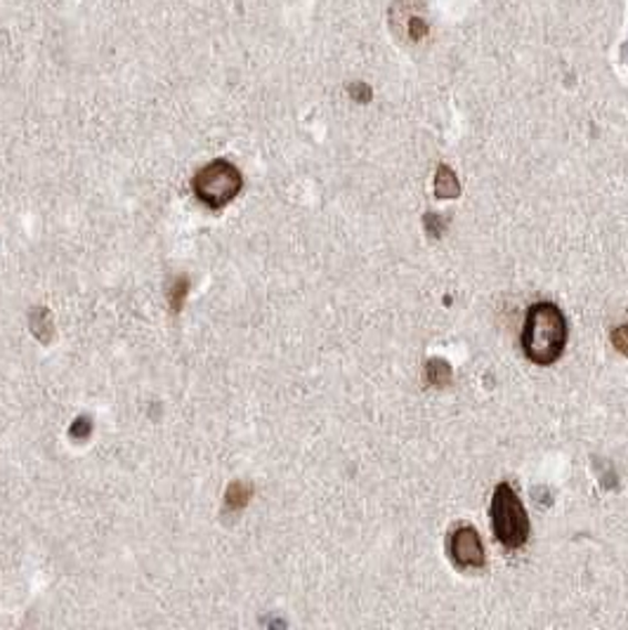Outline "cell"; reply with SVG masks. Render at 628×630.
I'll return each instance as SVG.
<instances>
[{
	"mask_svg": "<svg viewBox=\"0 0 628 630\" xmlns=\"http://www.w3.org/2000/svg\"><path fill=\"white\" fill-rule=\"evenodd\" d=\"M435 189H437V196H442V199H454V196L459 194V179L454 177V173L449 171V168H440L437 171Z\"/></svg>",
	"mask_w": 628,
	"mask_h": 630,
	"instance_id": "cell-6",
	"label": "cell"
},
{
	"mask_svg": "<svg viewBox=\"0 0 628 630\" xmlns=\"http://www.w3.org/2000/svg\"><path fill=\"white\" fill-rule=\"evenodd\" d=\"M492 529L501 546L511 550L523 548L529 541V517L511 484H498L492 498Z\"/></svg>",
	"mask_w": 628,
	"mask_h": 630,
	"instance_id": "cell-2",
	"label": "cell"
},
{
	"mask_svg": "<svg viewBox=\"0 0 628 630\" xmlns=\"http://www.w3.org/2000/svg\"><path fill=\"white\" fill-rule=\"evenodd\" d=\"M449 555L461 569H480L484 567V546L473 527H459L449 538Z\"/></svg>",
	"mask_w": 628,
	"mask_h": 630,
	"instance_id": "cell-5",
	"label": "cell"
},
{
	"mask_svg": "<svg viewBox=\"0 0 628 630\" xmlns=\"http://www.w3.org/2000/svg\"><path fill=\"white\" fill-rule=\"evenodd\" d=\"M612 343L621 354H628V327H617L612 331Z\"/></svg>",
	"mask_w": 628,
	"mask_h": 630,
	"instance_id": "cell-8",
	"label": "cell"
},
{
	"mask_svg": "<svg viewBox=\"0 0 628 630\" xmlns=\"http://www.w3.org/2000/svg\"><path fill=\"white\" fill-rule=\"evenodd\" d=\"M244 187V177L237 166H231L229 161L218 158L202 168L194 177V192L199 196L208 208H225L229 202H235V196Z\"/></svg>",
	"mask_w": 628,
	"mask_h": 630,
	"instance_id": "cell-4",
	"label": "cell"
},
{
	"mask_svg": "<svg viewBox=\"0 0 628 630\" xmlns=\"http://www.w3.org/2000/svg\"><path fill=\"white\" fill-rule=\"evenodd\" d=\"M428 381L433 385H446L452 381V369H449L446 362H440V359H433L428 364Z\"/></svg>",
	"mask_w": 628,
	"mask_h": 630,
	"instance_id": "cell-7",
	"label": "cell"
},
{
	"mask_svg": "<svg viewBox=\"0 0 628 630\" xmlns=\"http://www.w3.org/2000/svg\"><path fill=\"white\" fill-rule=\"evenodd\" d=\"M390 31L406 48H425L433 43V14L425 0H392L390 3Z\"/></svg>",
	"mask_w": 628,
	"mask_h": 630,
	"instance_id": "cell-3",
	"label": "cell"
},
{
	"mask_svg": "<svg viewBox=\"0 0 628 630\" xmlns=\"http://www.w3.org/2000/svg\"><path fill=\"white\" fill-rule=\"evenodd\" d=\"M567 319L558 304L536 302L529 308L523 329L525 357L536 366H550L558 362L567 345Z\"/></svg>",
	"mask_w": 628,
	"mask_h": 630,
	"instance_id": "cell-1",
	"label": "cell"
}]
</instances>
